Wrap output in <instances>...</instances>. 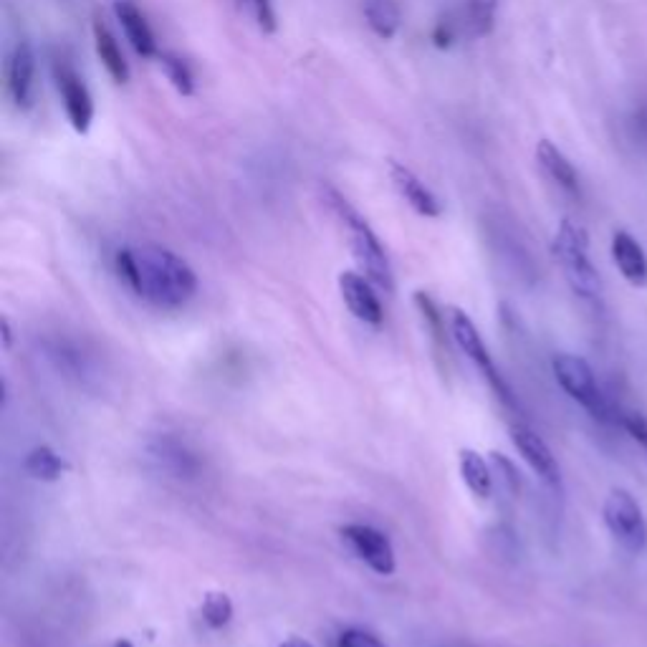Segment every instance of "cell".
I'll return each mask as SVG.
<instances>
[{
  "label": "cell",
  "instance_id": "6da1fadb",
  "mask_svg": "<svg viewBox=\"0 0 647 647\" xmlns=\"http://www.w3.org/2000/svg\"><path fill=\"white\" fill-rule=\"evenodd\" d=\"M114 266L134 294L160 309H180L198 294V276L190 263L162 246L122 248Z\"/></svg>",
  "mask_w": 647,
  "mask_h": 647
},
{
  "label": "cell",
  "instance_id": "7a4b0ae2",
  "mask_svg": "<svg viewBox=\"0 0 647 647\" xmlns=\"http://www.w3.org/2000/svg\"><path fill=\"white\" fill-rule=\"evenodd\" d=\"M321 198H324L327 208L334 213V218L342 223V228L347 230L349 246H352V253L354 258H357L359 268L364 271V276H367L377 289H382L385 294H392V291H395V273H392L390 258H387L385 246H382L375 230L369 228L367 220H364L362 215L354 210V205L349 203L337 188H332V185H324V188H321Z\"/></svg>",
  "mask_w": 647,
  "mask_h": 647
},
{
  "label": "cell",
  "instance_id": "3957f363",
  "mask_svg": "<svg viewBox=\"0 0 647 647\" xmlns=\"http://www.w3.org/2000/svg\"><path fill=\"white\" fill-rule=\"evenodd\" d=\"M551 251H554V258H557L564 279L569 281L574 294L584 301H599L602 279H599V271L589 258L587 233L572 220H562Z\"/></svg>",
  "mask_w": 647,
  "mask_h": 647
},
{
  "label": "cell",
  "instance_id": "277c9868",
  "mask_svg": "<svg viewBox=\"0 0 647 647\" xmlns=\"http://www.w3.org/2000/svg\"><path fill=\"white\" fill-rule=\"evenodd\" d=\"M551 369H554V377H557L559 387H562L577 405H582L597 423L615 425L617 402L602 390L597 375H594L592 364H589L587 359L577 357V354L562 352L551 359Z\"/></svg>",
  "mask_w": 647,
  "mask_h": 647
},
{
  "label": "cell",
  "instance_id": "5b68a950",
  "mask_svg": "<svg viewBox=\"0 0 647 647\" xmlns=\"http://www.w3.org/2000/svg\"><path fill=\"white\" fill-rule=\"evenodd\" d=\"M450 334H453V339H455V344L460 347V352L466 354V357L476 364V369L483 375V380L491 385V390L496 392L498 400H501L506 407H511V410L521 412V405H519V400H516L514 390L508 387L506 377H503L501 369L496 367V362H493L486 342H483L481 332H478V327L473 324V319L466 314V311H460V309L450 311Z\"/></svg>",
  "mask_w": 647,
  "mask_h": 647
},
{
  "label": "cell",
  "instance_id": "8992f818",
  "mask_svg": "<svg viewBox=\"0 0 647 647\" xmlns=\"http://www.w3.org/2000/svg\"><path fill=\"white\" fill-rule=\"evenodd\" d=\"M602 519L612 539L627 551V554H642L647 546V521L640 503L635 501L625 488H612L602 506Z\"/></svg>",
  "mask_w": 647,
  "mask_h": 647
},
{
  "label": "cell",
  "instance_id": "52a82bcc",
  "mask_svg": "<svg viewBox=\"0 0 647 647\" xmlns=\"http://www.w3.org/2000/svg\"><path fill=\"white\" fill-rule=\"evenodd\" d=\"M344 541L352 546V551L367 564L369 569L380 577H390L397 569L395 546L385 531L375 529L369 524H347L342 529Z\"/></svg>",
  "mask_w": 647,
  "mask_h": 647
},
{
  "label": "cell",
  "instance_id": "ba28073f",
  "mask_svg": "<svg viewBox=\"0 0 647 647\" xmlns=\"http://www.w3.org/2000/svg\"><path fill=\"white\" fill-rule=\"evenodd\" d=\"M54 79L56 86H59L61 102H64L71 127L79 134H86L91 129V122H94V99H91L84 79L76 74V69L69 61H56Z\"/></svg>",
  "mask_w": 647,
  "mask_h": 647
},
{
  "label": "cell",
  "instance_id": "9c48e42d",
  "mask_svg": "<svg viewBox=\"0 0 647 647\" xmlns=\"http://www.w3.org/2000/svg\"><path fill=\"white\" fill-rule=\"evenodd\" d=\"M511 443H514V448L519 450L521 458L529 463L531 471H534L546 486H562V468H559L557 455L551 453V448L544 443V438H541L536 430H531L529 425L524 423H514L511 425Z\"/></svg>",
  "mask_w": 647,
  "mask_h": 647
},
{
  "label": "cell",
  "instance_id": "30bf717a",
  "mask_svg": "<svg viewBox=\"0 0 647 647\" xmlns=\"http://www.w3.org/2000/svg\"><path fill=\"white\" fill-rule=\"evenodd\" d=\"M6 89L13 107L28 112L36 97V56H33L31 43L16 41L13 51L8 54L6 64Z\"/></svg>",
  "mask_w": 647,
  "mask_h": 647
},
{
  "label": "cell",
  "instance_id": "8fae6325",
  "mask_svg": "<svg viewBox=\"0 0 647 647\" xmlns=\"http://www.w3.org/2000/svg\"><path fill=\"white\" fill-rule=\"evenodd\" d=\"M339 291H342V299L347 304V309L357 316L364 324H372V327H380L382 319H385V309H382L380 296L372 289V281L367 276L357 271H344L339 273Z\"/></svg>",
  "mask_w": 647,
  "mask_h": 647
},
{
  "label": "cell",
  "instance_id": "7c38bea8",
  "mask_svg": "<svg viewBox=\"0 0 647 647\" xmlns=\"http://www.w3.org/2000/svg\"><path fill=\"white\" fill-rule=\"evenodd\" d=\"M390 177H392V185L397 188V193L402 195V200H405L415 213L425 215V218H440L443 205H440V200L435 198L433 190H430L428 185H425V182L410 170V167L400 165V162H392Z\"/></svg>",
  "mask_w": 647,
  "mask_h": 647
},
{
  "label": "cell",
  "instance_id": "4fadbf2b",
  "mask_svg": "<svg viewBox=\"0 0 647 647\" xmlns=\"http://www.w3.org/2000/svg\"><path fill=\"white\" fill-rule=\"evenodd\" d=\"M114 16L122 23L124 36H127L129 46L137 51V56H142V59H157L160 49H157L155 33H152L150 23H147L145 13L134 6L132 0H117L114 3Z\"/></svg>",
  "mask_w": 647,
  "mask_h": 647
},
{
  "label": "cell",
  "instance_id": "5bb4252c",
  "mask_svg": "<svg viewBox=\"0 0 647 647\" xmlns=\"http://www.w3.org/2000/svg\"><path fill=\"white\" fill-rule=\"evenodd\" d=\"M612 258L632 286H647V256L627 230H617L612 236Z\"/></svg>",
  "mask_w": 647,
  "mask_h": 647
},
{
  "label": "cell",
  "instance_id": "9a60e30c",
  "mask_svg": "<svg viewBox=\"0 0 647 647\" xmlns=\"http://www.w3.org/2000/svg\"><path fill=\"white\" fill-rule=\"evenodd\" d=\"M536 160H539L541 170H544L551 180L557 182L559 188L567 190V193H572V195L579 193L577 170H574L572 162L564 157V152L559 150L554 142L541 140L539 147H536Z\"/></svg>",
  "mask_w": 647,
  "mask_h": 647
},
{
  "label": "cell",
  "instance_id": "2e32d148",
  "mask_svg": "<svg viewBox=\"0 0 647 647\" xmlns=\"http://www.w3.org/2000/svg\"><path fill=\"white\" fill-rule=\"evenodd\" d=\"M94 46H97V56L102 61V66L107 69V74L112 76L117 84H127L129 81V64L124 61L122 49H119L117 38L109 31L107 23H102L97 18L94 21Z\"/></svg>",
  "mask_w": 647,
  "mask_h": 647
},
{
  "label": "cell",
  "instance_id": "e0dca14e",
  "mask_svg": "<svg viewBox=\"0 0 647 647\" xmlns=\"http://www.w3.org/2000/svg\"><path fill=\"white\" fill-rule=\"evenodd\" d=\"M458 466H460V476H463V483L471 488L473 496L491 498V493H493L491 468H488L486 458H483L478 450H473V448L460 450Z\"/></svg>",
  "mask_w": 647,
  "mask_h": 647
},
{
  "label": "cell",
  "instance_id": "ac0fdd59",
  "mask_svg": "<svg viewBox=\"0 0 647 647\" xmlns=\"http://www.w3.org/2000/svg\"><path fill=\"white\" fill-rule=\"evenodd\" d=\"M23 471L36 481L54 483L69 471V463L51 445H36L33 450H28L26 460H23Z\"/></svg>",
  "mask_w": 647,
  "mask_h": 647
},
{
  "label": "cell",
  "instance_id": "d6986e66",
  "mask_svg": "<svg viewBox=\"0 0 647 647\" xmlns=\"http://www.w3.org/2000/svg\"><path fill=\"white\" fill-rule=\"evenodd\" d=\"M362 11L367 18V26L382 41H390L397 36L402 26V13L395 0H364Z\"/></svg>",
  "mask_w": 647,
  "mask_h": 647
},
{
  "label": "cell",
  "instance_id": "ffe728a7",
  "mask_svg": "<svg viewBox=\"0 0 647 647\" xmlns=\"http://www.w3.org/2000/svg\"><path fill=\"white\" fill-rule=\"evenodd\" d=\"M157 61H160L167 81L175 86L177 94H182V97H193L195 76H193V69L188 66V61L180 59L177 54H170V51H160V54H157Z\"/></svg>",
  "mask_w": 647,
  "mask_h": 647
},
{
  "label": "cell",
  "instance_id": "44dd1931",
  "mask_svg": "<svg viewBox=\"0 0 647 647\" xmlns=\"http://www.w3.org/2000/svg\"><path fill=\"white\" fill-rule=\"evenodd\" d=\"M498 0H468L466 3V26L473 38H486L496 26Z\"/></svg>",
  "mask_w": 647,
  "mask_h": 647
},
{
  "label": "cell",
  "instance_id": "7402d4cb",
  "mask_svg": "<svg viewBox=\"0 0 647 647\" xmlns=\"http://www.w3.org/2000/svg\"><path fill=\"white\" fill-rule=\"evenodd\" d=\"M200 612H203L205 625L213 627V630H223L233 620V602L225 592H208L203 597Z\"/></svg>",
  "mask_w": 647,
  "mask_h": 647
},
{
  "label": "cell",
  "instance_id": "603a6c76",
  "mask_svg": "<svg viewBox=\"0 0 647 647\" xmlns=\"http://www.w3.org/2000/svg\"><path fill=\"white\" fill-rule=\"evenodd\" d=\"M615 428H622L632 440L642 445L647 450V418L642 412L632 410L617 402L615 405Z\"/></svg>",
  "mask_w": 647,
  "mask_h": 647
},
{
  "label": "cell",
  "instance_id": "cb8c5ba5",
  "mask_svg": "<svg viewBox=\"0 0 647 647\" xmlns=\"http://www.w3.org/2000/svg\"><path fill=\"white\" fill-rule=\"evenodd\" d=\"M415 306L420 309V314H423L425 324L430 327V332H433V337L438 339V342H443L445 339V314L440 311V306L435 304L433 296L425 294V291H415Z\"/></svg>",
  "mask_w": 647,
  "mask_h": 647
},
{
  "label": "cell",
  "instance_id": "d4e9b609",
  "mask_svg": "<svg viewBox=\"0 0 647 647\" xmlns=\"http://www.w3.org/2000/svg\"><path fill=\"white\" fill-rule=\"evenodd\" d=\"M241 3L246 6V11L251 13V18L263 33L279 31V16H276L273 0H241Z\"/></svg>",
  "mask_w": 647,
  "mask_h": 647
},
{
  "label": "cell",
  "instance_id": "484cf974",
  "mask_svg": "<svg viewBox=\"0 0 647 647\" xmlns=\"http://www.w3.org/2000/svg\"><path fill=\"white\" fill-rule=\"evenodd\" d=\"M337 647H387V645L380 640V637L372 635V632L359 630V627H349V630H344L342 635H339Z\"/></svg>",
  "mask_w": 647,
  "mask_h": 647
},
{
  "label": "cell",
  "instance_id": "4316f807",
  "mask_svg": "<svg viewBox=\"0 0 647 647\" xmlns=\"http://www.w3.org/2000/svg\"><path fill=\"white\" fill-rule=\"evenodd\" d=\"M433 41L438 49H448L450 43L455 41V23L450 21V18H440V21L435 23Z\"/></svg>",
  "mask_w": 647,
  "mask_h": 647
},
{
  "label": "cell",
  "instance_id": "83f0119b",
  "mask_svg": "<svg viewBox=\"0 0 647 647\" xmlns=\"http://www.w3.org/2000/svg\"><path fill=\"white\" fill-rule=\"evenodd\" d=\"M0 329H3V349H11L13 332H11V324H8V319L0 321Z\"/></svg>",
  "mask_w": 647,
  "mask_h": 647
},
{
  "label": "cell",
  "instance_id": "f1b7e54d",
  "mask_svg": "<svg viewBox=\"0 0 647 647\" xmlns=\"http://www.w3.org/2000/svg\"><path fill=\"white\" fill-rule=\"evenodd\" d=\"M279 647H314V642L304 640V637H289V640L281 642Z\"/></svg>",
  "mask_w": 647,
  "mask_h": 647
},
{
  "label": "cell",
  "instance_id": "f546056e",
  "mask_svg": "<svg viewBox=\"0 0 647 647\" xmlns=\"http://www.w3.org/2000/svg\"><path fill=\"white\" fill-rule=\"evenodd\" d=\"M114 647H134V645L129 640H124V637H119V640L114 642Z\"/></svg>",
  "mask_w": 647,
  "mask_h": 647
}]
</instances>
